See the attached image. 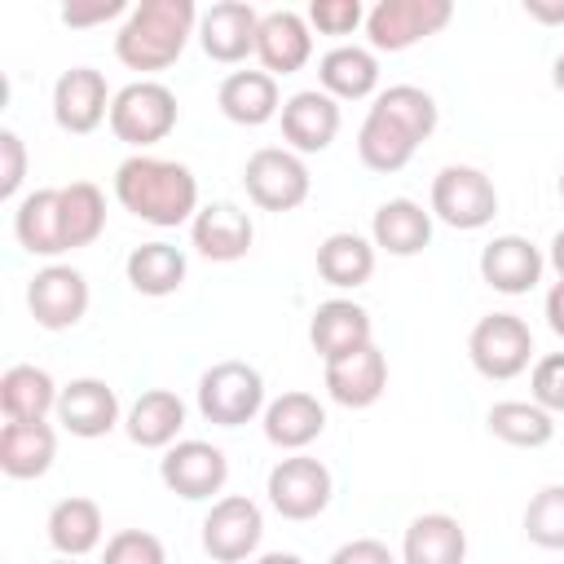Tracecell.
I'll return each mask as SVG.
<instances>
[{"label":"cell","instance_id":"5bb4252c","mask_svg":"<svg viewBox=\"0 0 564 564\" xmlns=\"http://www.w3.org/2000/svg\"><path fill=\"white\" fill-rule=\"evenodd\" d=\"M110 88L106 75L93 66H70L53 84V123L70 137H88L110 119Z\"/></svg>","mask_w":564,"mask_h":564},{"label":"cell","instance_id":"836d02e7","mask_svg":"<svg viewBox=\"0 0 564 564\" xmlns=\"http://www.w3.org/2000/svg\"><path fill=\"white\" fill-rule=\"evenodd\" d=\"M101 507L93 498H62L53 511H48V542L57 555L66 560H79L88 551L101 546Z\"/></svg>","mask_w":564,"mask_h":564},{"label":"cell","instance_id":"9c48e42d","mask_svg":"<svg viewBox=\"0 0 564 564\" xmlns=\"http://www.w3.org/2000/svg\"><path fill=\"white\" fill-rule=\"evenodd\" d=\"M264 494L282 520H317L330 507L335 480H330V467L322 458L291 454V458H278V467L264 480Z\"/></svg>","mask_w":564,"mask_h":564},{"label":"cell","instance_id":"8fae6325","mask_svg":"<svg viewBox=\"0 0 564 564\" xmlns=\"http://www.w3.org/2000/svg\"><path fill=\"white\" fill-rule=\"evenodd\" d=\"M264 538V516L247 494H225L203 516V551L216 564H242Z\"/></svg>","mask_w":564,"mask_h":564},{"label":"cell","instance_id":"681fc988","mask_svg":"<svg viewBox=\"0 0 564 564\" xmlns=\"http://www.w3.org/2000/svg\"><path fill=\"white\" fill-rule=\"evenodd\" d=\"M53 564H79V560H66V555H57V560H53Z\"/></svg>","mask_w":564,"mask_h":564},{"label":"cell","instance_id":"4316f807","mask_svg":"<svg viewBox=\"0 0 564 564\" xmlns=\"http://www.w3.org/2000/svg\"><path fill=\"white\" fill-rule=\"evenodd\" d=\"M181 427H185V401L172 388L141 392L128 405V414H123V432L141 449H167V445H176Z\"/></svg>","mask_w":564,"mask_h":564},{"label":"cell","instance_id":"484cf974","mask_svg":"<svg viewBox=\"0 0 564 564\" xmlns=\"http://www.w3.org/2000/svg\"><path fill=\"white\" fill-rule=\"evenodd\" d=\"M370 242L375 251H388L401 260L419 256L432 242V212H423V203L414 198H388L370 216Z\"/></svg>","mask_w":564,"mask_h":564},{"label":"cell","instance_id":"d6986e66","mask_svg":"<svg viewBox=\"0 0 564 564\" xmlns=\"http://www.w3.org/2000/svg\"><path fill=\"white\" fill-rule=\"evenodd\" d=\"M308 344L322 361H339L366 344H375V322L357 300H326L308 317Z\"/></svg>","mask_w":564,"mask_h":564},{"label":"cell","instance_id":"8992f818","mask_svg":"<svg viewBox=\"0 0 564 564\" xmlns=\"http://www.w3.org/2000/svg\"><path fill=\"white\" fill-rule=\"evenodd\" d=\"M242 185L260 212H295L308 198L313 176H308L304 154L286 145H264L242 163Z\"/></svg>","mask_w":564,"mask_h":564},{"label":"cell","instance_id":"f546056e","mask_svg":"<svg viewBox=\"0 0 564 564\" xmlns=\"http://www.w3.org/2000/svg\"><path fill=\"white\" fill-rule=\"evenodd\" d=\"M317 84L335 101H361V97H370L379 88V57H375V48L335 44L317 62Z\"/></svg>","mask_w":564,"mask_h":564},{"label":"cell","instance_id":"4dcf8cb0","mask_svg":"<svg viewBox=\"0 0 564 564\" xmlns=\"http://www.w3.org/2000/svg\"><path fill=\"white\" fill-rule=\"evenodd\" d=\"M123 273H128V286L137 295H150V300L176 295L185 282V251L172 242H141L128 251Z\"/></svg>","mask_w":564,"mask_h":564},{"label":"cell","instance_id":"ee69618b","mask_svg":"<svg viewBox=\"0 0 564 564\" xmlns=\"http://www.w3.org/2000/svg\"><path fill=\"white\" fill-rule=\"evenodd\" d=\"M524 13L542 26H564V0H524Z\"/></svg>","mask_w":564,"mask_h":564},{"label":"cell","instance_id":"7a4b0ae2","mask_svg":"<svg viewBox=\"0 0 564 564\" xmlns=\"http://www.w3.org/2000/svg\"><path fill=\"white\" fill-rule=\"evenodd\" d=\"M115 198L123 212L154 229H176L198 216V181L185 163L159 154H132L115 167Z\"/></svg>","mask_w":564,"mask_h":564},{"label":"cell","instance_id":"ac0fdd59","mask_svg":"<svg viewBox=\"0 0 564 564\" xmlns=\"http://www.w3.org/2000/svg\"><path fill=\"white\" fill-rule=\"evenodd\" d=\"M546 256L524 238V234H498L494 242L480 247V278L498 295H524L542 282Z\"/></svg>","mask_w":564,"mask_h":564},{"label":"cell","instance_id":"e575fe53","mask_svg":"<svg viewBox=\"0 0 564 564\" xmlns=\"http://www.w3.org/2000/svg\"><path fill=\"white\" fill-rule=\"evenodd\" d=\"M485 427L489 436L516 449H542L555 436V419L538 401H494L485 414Z\"/></svg>","mask_w":564,"mask_h":564},{"label":"cell","instance_id":"6da1fadb","mask_svg":"<svg viewBox=\"0 0 564 564\" xmlns=\"http://www.w3.org/2000/svg\"><path fill=\"white\" fill-rule=\"evenodd\" d=\"M436 123H441V110L427 88L392 84L370 101V110L357 128V159L370 172L392 176L414 159V150L436 132Z\"/></svg>","mask_w":564,"mask_h":564},{"label":"cell","instance_id":"cb8c5ba5","mask_svg":"<svg viewBox=\"0 0 564 564\" xmlns=\"http://www.w3.org/2000/svg\"><path fill=\"white\" fill-rule=\"evenodd\" d=\"M57 458V432L44 419H9L0 427V471L9 480H40Z\"/></svg>","mask_w":564,"mask_h":564},{"label":"cell","instance_id":"e0dca14e","mask_svg":"<svg viewBox=\"0 0 564 564\" xmlns=\"http://www.w3.org/2000/svg\"><path fill=\"white\" fill-rule=\"evenodd\" d=\"M189 242L203 260L216 264H234L251 251L256 242V225L238 203H207L198 207V216L189 220Z\"/></svg>","mask_w":564,"mask_h":564},{"label":"cell","instance_id":"7bdbcfd3","mask_svg":"<svg viewBox=\"0 0 564 564\" xmlns=\"http://www.w3.org/2000/svg\"><path fill=\"white\" fill-rule=\"evenodd\" d=\"M128 4L123 0H93V4H79V0H70L66 9H62V22L66 26H97V22H110V18H119Z\"/></svg>","mask_w":564,"mask_h":564},{"label":"cell","instance_id":"f907efd6","mask_svg":"<svg viewBox=\"0 0 564 564\" xmlns=\"http://www.w3.org/2000/svg\"><path fill=\"white\" fill-rule=\"evenodd\" d=\"M560 198H564V167H560Z\"/></svg>","mask_w":564,"mask_h":564},{"label":"cell","instance_id":"44dd1931","mask_svg":"<svg viewBox=\"0 0 564 564\" xmlns=\"http://www.w3.org/2000/svg\"><path fill=\"white\" fill-rule=\"evenodd\" d=\"M256 57H260V66L273 79L304 70V62L313 57V26H308V18H300L295 9H269V13H260Z\"/></svg>","mask_w":564,"mask_h":564},{"label":"cell","instance_id":"d4e9b609","mask_svg":"<svg viewBox=\"0 0 564 564\" xmlns=\"http://www.w3.org/2000/svg\"><path fill=\"white\" fill-rule=\"evenodd\" d=\"M216 106L238 128H260L273 115H282V93L269 70H234L216 88Z\"/></svg>","mask_w":564,"mask_h":564},{"label":"cell","instance_id":"7c38bea8","mask_svg":"<svg viewBox=\"0 0 564 564\" xmlns=\"http://www.w3.org/2000/svg\"><path fill=\"white\" fill-rule=\"evenodd\" d=\"M159 480H163L176 498L203 502V498H212V494L225 489V480H229V458H225V449L212 445V441H176V445H167L163 458H159Z\"/></svg>","mask_w":564,"mask_h":564},{"label":"cell","instance_id":"c3c4849f","mask_svg":"<svg viewBox=\"0 0 564 564\" xmlns=\"http://www.w3.org/2000/svg\"><path fill=\"white\" fill-rule=\"evenodd\" d=\"M551 84H555V88L564 93V53H560V57L551 62Z\"/></svg>","mask_w":564,"mask_h":564},{"label":"cell","instance_id":"f1b7e54d","mask_svg":"<svg viewBox=\"0 0 564 564\" xmlns=\"http://www.w3.org/2000/svg\"><path fill=\"white\" fill-rule=\"evenodd\" d=\"M13 238L22 251L31 256H44V260H57L66 251V238H62V189H31L18 212H13Z\"/></svg>","mask_w":564,"mask_h":564},{"label":"cell","instance_id":"d6a6232c","mask_svg":"<svg viewBox=\"0 0 564 564\" xmlns=\"http://www.w3.org/2000/svg\"><path fill=\"white\" fill-rule=\"evenodd\" d=\"M57 397H62V388L40 366H9L0 375V410H4V419H26V423L31 419H48V414H57Z\"/></svg>","mask_w":564,"mask_h":564},{"label":"cell","instance_id":"7dc6e473","mask_svg":"<svg viewBox=\"0 0 564 564\" xmlns=\"http://www.w3.org/2000/svg\"><path fill=\"white\" fill-rule=\"evenodd\" d=\"M256 564H304L295 551H269V555H260Z\"/></svg>","mask_w":564,"mask_h":564},{"label":"cell","instance_id":"277c9868","mask_svg":"<svg viewBox=\"0 0 564 564\" xmlns=\"http://www.w3.org/2000/svg\"><path fill=\"white\" fill-rule=\"evenodd\" d=\"M176 115H181V106H176V93L167 84H159V79H132V84H123L115 93L106 123H110L115 141H123V145H132V150L145 154V145H159L176 128Z\"/></svg>","mask_w":564,"mask_h":564},{"label":"cell","instance_id":"bcb514c9","mask_svg":"<svg viewBox=\"0 0 564 564\" xmlns=\"http://www.w3.org/2000/svg\"><path fill=\"white\" fill-rule=\"evenodd\" d=\"M546 264H551V269H555V273L564 278V229H560V234L551 238V251H546Z\"/></svg>","mask_w":564,"mask_h":564},{"label":"cell","instance_id":"9a60e30c","mask_svg":"<svg viewBox=\"0 0 564 564\" xmlns=\"http://www.w3.org/2000/svg\"><path fill=\"white\" fill-rule=\"evenodd\" d=\"M256 35H260V13L247 0H216L198 18V44L220 66L247 62L256 53Z\"/></svg>","mask_w":564,"mask_h":564},{"label":"cell","instance_id":"ffe728a7","mask_svg":"<svg viewBox=\"0 0 564 564\" xmlns=\"http://www.w3.org/2000/svg\"><path fill=\"white\" fill-rule=\"evenodd\" d=\"M57 423L79 441H97L119 427V392L93 375L70 379L57 397Z\"/></svg>","mask_w":564,"mask_h":564},{"label":"cell","instance_id":"1f68e13d","mask_svg":"<svg viewBox=\"0 0 564 564\" xmlns=\"http://www.w3.org/2000/svg\"><path fill=\"white\" fill-rule=\"evenodd\" d=\"M375 273V242L361 238V234H326L322 247H317V278L339 286V291H357L366 286Z\"/></svg>","mask_w":564,"mask_h":564},{"label":"cell","instance_id":"83f0119b","mask_svg":"<svg viewBox=\"0 0 564 564\" xmlns=\"http://www.w3.org/2000/svg\"><path fill=\"white\" fill-rule=\"evenodd\" d=\"M401 560L405 564H463L467 560V529L449 511H423L405 524Z\"/></svg>","mask_w":564,"mask_h":564},{"label":"cell","instance_id":"7402d4cb","mask_svg":"<svg viewBox=\"0 0 564 564\" xmlns=\"http://www.w3.org/2000/svg\"><path fill=\"white\" fill-rule=\"evenodd\" d=\"M383 388H388V357L375 344H366V348H357L339 361H326V392L344 410L375 405L383 397Z\"/></svg>","mask_w":564,"mask_h":564},{"label":"cell","instance_id":"603a6c76","mask_svg":"<svg viewBox=\"0 0 564 564\" xmlns=\"http://www.w3.org/2000/svg\"><path fill=\"white\" fill-rule=\"evenodd\" d=\"M264 423V441L291 454H304L322 432H326V405L313 392H282L264 405L260 414Z\"/></svg>","mask_w":564,"mask_h":564},{"label":"cell","instance_id":"f35d334b","mask_svg":"<svg viewBox=\"0 0 564 564\" xmlns=\"http://www.w3.org/2000/svg\"><path fill=\"white\" fill-rule=\"evenodd\" d=\"M308 26L317 35H352L357 26H366V9H361V0H313Z\"/></svg>","mask_w":564,"mask_h":564},{"label":"cell","instance_id":"30bf717a","mask_svg":"<svg viewBox=\"0 0 564 564\" xmlns=\"http://www.w3.org/2000/svg\"><path fill=\"white\" fill-rule=\"evenodd\" d=\"M449 18H454L449 0H379L366 13V35H370V48L401 53L427 35H441Z\"/></svg>","mask_w":564,"mask_h":564},{"label":"cell","instance_id":"2e32d148","mask_svg":"<svg viewBox=\"0 0 564 564\" xmlns=\"http://www.w3.org/2000/svg\"><path fill=\"white\" fill-rule=\"evenodd\" d=\"M282 141L295 154H322L339 137V101L322 88H300L282 101Z\"/></svg>","mask_w":564,"mask_h":564},{"label":"cell","instance_id":"3957f363","mask_svg":"<svg viewBox=\"0 0 564 564\" xmlns=\"http://www.w3.org/2000/svg\"><path fill=\"white\" fill-rule=\"evenodd\" d=\"M198 18L203 13L194 9V0H141L128 9L115 35V57L141 75L167 70L198 31Z\"/></svg>","mask_w":564,"mask_h":564},{"label":"cell","instance_id":"60d3db41","mask_svg":"<svg viewBox=\"0 0 564 564\" xmlns=\"http://www.w3.org/2000/svg\"><path fill=\"white\" fill-rule=\"evenodd\" d=\"M26 181V145L13 128L0 132V198H18Z\"/></svg>","mask_w":564,"mask_h":564},{"label":"cell","instance_id":"f6af8a7d","mask_svg":"<svg viewBox=\"0 0 564 564\" xmlns=\"http://www.w3.org/2000/svg\"><path fill=\"white\" fill-rule=\"evenodd\" d=\"M546 326H551V330L564 339V278H560L551 291H546Z\"/></svg>","mask_w":564,"mask_h":564},{"label":"cell","instance_id":"ba28073f","mask_svg":"<svg viewBox=\"0 0 564 564\" xmlns=\"http://www.w3.org/2000/svg\"><path fill=\"white\" fill-rule=\"evenodd\" d=\"M467 357L485 379H516L533 361V330L516 313H485L467 335Z\"/></svg>","mask_w":564,"mask_h":564},{"label":"cell","instance_id":"52a82bcc","mask_svg":"<svg viewBox=\"0 0 564 564\" xmlns=\"http://www.w3.org/2000/svg\"><path fill=\"white\" fill-rule=\"evenodd\" d=\"M432 216L449 229H485L498 216V189L494 181L471 163H449L432 176Z\"/></svg>","mask_w":564,"mask_h":564},{"label":"cell","instance_id":"ab89813d","mask_svg":"<svg viewBox=\"0 0 564 564\" xmlns=\"http://www.w3.org/2000/svg\"><path fill=\"white\" fill-rule=\"evenodd\" d=\"M529 392L546 414H564V352H546L533 361Z\"/></svg>","mask_w":564,"mask_h":564},{"label":"cell","instance_id":"b9f144b4","mask_svg":"<svg viewBox=\"0 0 564 564\" xmlns=\"http://www.w3.org/2000/svg\"><path fill=\"white\" fill-rule=\"evenodd\" d=\"M326 564H397V555H392L388 542H379V538H352V542H344Z\"/></svg>","mask_w":564,"mask_h":564},{"label":"cell","instance_id":"4fadbf2b","mask_svg":"<svg viewBox=\"0 0 564 564\" xmlns=\"http://www.w3.org/2000/svg\"><path fill=\"white\" fill-rule=\"evenodd\" d=\"M88 278L70 264H44L26 282V308L44 330H70L88 313Z\"/></svg>","mask_w":564,"mask_h":564},{"label":"cell","instance_id":"5b68a950","mask_svg":"<svg viewBox=\"0 0 564 564\" xmlns=\"http://www.w3.org/2000/svg\"><path fill=\"white\" fill-rule=\"evenodd\" d=\"M264 379L247 361H216L198 379V414L216 427H242L264 414Z\"/></svg>","mask_w":564,"mask_h":564},{"label":"cell","instance_id":"74e56055","mask_svg":"<svg viewBox=\"0 0 564 564\" xmlns=\"http://www.w3.org/2000/svg\"><path fill=\"white\" fill-rule=\"evenodd\" d=\"M101 564H167V551L154 533L145 529H119L106 551H101Z\"/></svg>","mask_w":564,"mask_h":564},{"label":"cell","instance_id":"d590c367","mask_svg":"<svg viewBox=\"0 0 564 564\" xmlns=\"http://www.w3.org/2000/svg\"><path fill=\"white\" fill-rule=\"evenodd\" d=\"M62 189V238H66V251H79V247H93L106 229V194L93 185V181H70V185H57Z\"/></svg>","mask_w":564,"mask_h":564},{"label":"cell","instance_id":"8d00e7d4","mask_svg":"<svg viewBox=\"0 0 564 564\" xmlns=\"http://www.w3.org/2000/svg\"><path fill=\"white\" fill-rule=\"evenodd\" d=\"M524 538L542 551H564V485H546L529 498Z\"/></svg>","mask_w":564,"mask_h":564}]
</instances>
